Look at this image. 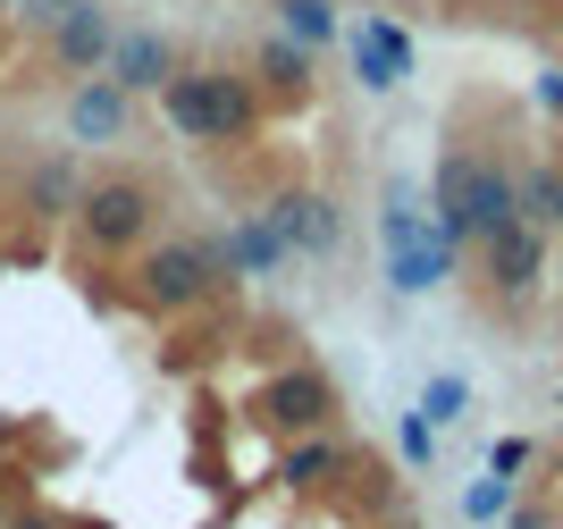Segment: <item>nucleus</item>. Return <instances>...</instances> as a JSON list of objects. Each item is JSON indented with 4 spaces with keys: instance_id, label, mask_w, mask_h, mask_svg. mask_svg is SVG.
<instances>
[{
    "instance_id": "ddd939ff",
    "label": "nucleus",
    "mask_w": 563,
    "mask_h": 529,
    "mask_svg": "<svg viewBox=\"0 0 563 529\" xmlns=\"http://www.w3.org/2000/svg\"><path fill=\"white\" fill-rule=\"evenodd\" d=\"M76 202H85V161H76L68 143H59V152H43V161L25 168L18 210H25V219H68Z\"/></svg>"
},
{
    "instance_id": "4be33fe9",
    "label": "nucleus",
    "mask_w": 563,
    "mask_h": 529,
    "mask_svg": "<svg viewBox=\"0 0 563 529\" xmlns=\"http://www.w3.org/2000/svg\"><path fill=\"white\" fill-rule=\"evenodd\" d=\"M488 471H505V480H514V471H530V438H496V445H488Z\"/></svg>"
},
{
    "instance_id": "6ab92c4d",
    "label": "nucleus",
    "mask_w": 563,
    "mask_h": 529,
    "mask_svg": "<svg viewBox=\"0 0 563 529\" xmlns=\"http://www.w3.org/2000/svg\"><path fill=\"white\" fill-rule=\"evenodd\" d=\"M463 412H471V378L438 370V378L421 387V420H429V429H446V420H463Z\"/></svg>"
},
{
    "instance_id": "f257e3e1",
    "label": "nucleus",
    "mask_w": 563,
    "mask_h": 529,
    "mask_svg": "<svg viewBox=\"0 0 563 529\" xmlns=\"http://www.w3.org/2000/svg\"><path fill=\"white\" fill-rule=\"evenodd\" d=\"M152 101H161L168 135L194 143V152H235V143L261 135V85L244 68H186L177 59V76Z\"/></svg>"
},
{
    "instance_id": "c756f323",
    "label": "nucleus",
    "mask_w": 563,
    "mask_h": 529,
    "mask_svg": "<svg viewBox=\"0 0 563 529\" xmlns=\"http://www.w3.org/2000/svg\"><path fill=\"white\" fill-rule=\"evenodd\" d=\"M555 228H563V219H555Z\"/></svg>"
},
{
    "instance_id": "f8f14e48",
    "label": "nucleus",
    "mask_w": 563,
    "mask_h": 529,
    "mask_svg": "<svg viewBox=\"0 0 563 529\" xmlns=\"http://www.w3.org/2000/svg\"><path fill=\"white\" fill-rule=\"evenodd\" d=\"M101 76H110V85H126L135 101H152V92L177 76V43H168L161 25H118V43H110V59H101Z\"/></svg>"
},
{
    "instance_id": "412c9836",
    "label": "nucleus",
    "mask_w": 563,
    "mask_h": 529,
    "mask_svg": "<svg viewBox=\"0 0 563 529\" xmlns=\"http://www.w3.org/2000/svg\"><path fill=\"white\" fill-rule=\"evenodd\" d=\"M396 454L412 462V471H429V462H438V429H429L421 412H404V420H396Z\"/></svg>"
},
{
    "instance_id": "5701e85b",
    "label": "nucleus",
    "mask_w": 563,
    "mask_h": 529,
    "mask_svg": "<svg viewBox=\"0 0 563 529\" xmlns=\"http://www.w3.org/2000/svg\"><path fill=\"white\" fill-rule=\"evenodd\" d=\"M539 110H555V118H563V68H547V76H539Z\"/></svg>"
},
{
    "instance_id": "cd10ccee",
    "label": "nucleus",
    "mask_w": 563,
    "mask_h": 529,
    "mask_svg": "<svg viewBox=\"0 0 563 529\" xmlns=\"http://www.w3.org/2000/svg\"><path fill=\"white\" fill-rule=\"evenodd\" d=\"M479 529H505V521H479Z\"/></svg>"
},
{
    "instance_id": "f3484780",
    "label": "nucleus",
    "mask_w": 563,
    "mask_h": 529,
    "mask_svg": "<svg viewBox=\"0 0 563 529\" xmlns=\"http://www.w3.org/2000/svg\"><path fill=\"white\" fill-rule=\"evenodd\" d=\"M278 9V34H295V43L329 51L336 34H345V18H336V0H269Z\"/></svg>"
},
{
    "instance_id": "dca6fc26",
    "label": "nucleus",
    "mask_w": 563,
    "mask_h": 529,
    "mask_svg": "<svg viewBox=\"0 0 563 529\" xmlns=\"http://www.w3.org/2000/svg\"><path fill=\"white\" fill-rule=\"evenodd\" d=\"M345 471V438H329V429H303V438H286L278 454V487H320Z\"/></svg>"
},
{
    "instance_id": "7ed1b4c3",
    "label": "nucleus",
    "mask_w": 563,
    "mask_h": 529,
    "mask_svg": "<svg viewBox=\"0 0 563 529\" xmlns=\"http://www.w3.org/2000/svg\"><path fill=\"white\" fill-rule=\"evenodd\" d=\"M378 253H387V286H396V295H438L454 277V261H463V244L438 228V210L421 202V185L387 177V194H378Z\"/></svg>"
},
{
    "instance_id": "a878e982",
    "label": "nucleus",
    "mask_w": 563,
    "mask_h": 529,
    "mask_svg": "<svg viewBox=\"0 0 563 529\" xmlns=\"http://www.w3.org/2000/svg\"><path fill=\"white\" fill-rule=\"evenodd\" d=\"M0 529H59V521H51V513H9Z\"/></svg>"
},
{
    "instance_id": "6e6552de",
    "label": "nucleus",
    "mask_w": 563,
    "mask_h": 529,
    "mask_svg": "<svg viewBox=\"0 0 563 529\" xmlns=\"http://www.w3.org/2000/svg\"><path fill=\"white\" fill-rule=\"evenodd\" d=\"M68 152H110V143L135 135V92L110 85V76H68Z\"/></svg>"
},
{
    "instance_id": "bb28decb",
    "label": "nucleus",
    "mask_w": 563,
    "mask_h": 529,
    "mask_svg": "<svg viewBox=\"0 0 563 529\" xmlns=\"http://www.w3.org/2000/svg\"><path fill=\"white\" fill-rule=\"evenodd\" d=\"M0 521H9V496H0Z\"/></svg>"
},
{
    "instance_id": "20e7f679",
    "label": "nucleus",
    "mask_w": 563,
    "mask_h": 529,
    "mask_svg": "<svg viewBox=\"0 0 563 529\" xmlns=\"http://www.w3.org/2000/svg\"><path fill=\"white\" fill-rule=\"evenodd\" d=\"M235 277L219 261V235H152L135 253V311L152 320H186L202 302H219Z\"/></svg>"
},
{
    "instance_id": "393cba45",
    "label": "nucleus",
    "mask_w": 563,
    "mask_h": 529,
    "mask_svg": "<svg viewBox=\"0 0 563 529\" xmlns=\"http://www.w3.org/2000/svg\"><path fill=\"white\" fill-rule=\"evenodd\" d=\"M59 9H76V0H25L18 18H43V25H51V18H59Z\"/></svg>"
},
{
    "instance_id": "1a4fd4ad",
    "label": "nucleus",
    "mask_w": 563,
    "mask_h": 529,
    "mask_svg": "<svg viewBox=\"0 0 563 529\" xmlns=\"http://www.w3.org/2000/svg\"><path fill=\"white\" fill-rule=\"evenodd\" d=\"M261 219L286 235V253H295V261H329L336 244H345V210H336L329 194H303V185H295V194H269Z\"/></svg>"
},
{
    "instance_id": "423d86ee",
    "label": "nucleus",
    "mask_w": 563,
    "mask_h": 529,
    "mask_svg": "<svg viewBox=\"0 0 563 529\" xmlns=\"http://www.w3.org/2000/svg\"><path fill=\"white\" fill-rule=\"evenodd\" d=\"M336 412H345V404H336V378H329L320 362H286V370H269V378H261V395H253V420L269 429V438L329 429Z\"/></svg>"
},
{
    "instance_id": "0eeeda50",
    "label": "nucleus",
    "mask_w": 563,
    "mask_h": 529,
    "mask_svg": "<svg viewBox=\"0 0 563 529\" xmlns=\"http://www.w3.org/2000/svg\"><path fill=\"white\" fill-rule=\"evenodd\" d=\"M345 59H353V85L362 92H396L404 76H412V34H404V18H387V9H362V18H345Z\"/></svg>"
},
{
    "instance_id": "39448f33",
    "label": "nucleus",
    "mask_w": 563,
    "mask_h": 529,
    "mask_svg": "<svg viewBox=\"0 0 563 529\" xmlns=\"http://www.w3.org/2000/svg\"><path fill=\"white\" fill-rule=\"evenodd\" d=\"M68 228L93 261H135L161 235V185L152 177H85V202L68 210Z\"/></svg>"
},
{
    "instance_id": "9d476101",
    "label": "nucleus",
    "mask_w": 563,
    "mask_h": 529,
    "mask_svg": "<svg viewBox=\"0 0 563 529\" xmlns=\"http://www.w3.org/2000/svg\"><path fill=\"white\" fill-rule=\"evenodd\" d=\"M479 261H488V286L505 302H530L547 277V228L539 219H514V228H496L488 244H479Z\"/></svg>"
},
{
    "instance_id": "c85d7f7f",
    "label": "nucleus",
    "mask_w": 563,
    "mask_h": 529,
    "mask_svg": "<svg viewBox=\"0 0 563 529\" xmlns=\"http://www.w3.org/2000/svg\"><path fill=\"white\" fill-rule=\"evenodd\" d=\"M396 529H421V521H396Z\"/></svg>"
},
{
    "instance_id": "b1692460",
    "label": "nucleus",
    "mask_w": 563,
    "mask_h": 529,
    "mask_svg": "<svg viewBox=\"0 0 563 529\" xmlns=\"http://www.w3.org/2000/svg\"><path fill=\"white\" fill-rule=\"evenodd\" d=\"M514 529H555V513H547V505H521V513H514Z\"/></svg>"
},
{
    "instance_id": "2eb2a0df",
    "label": "nucleus",
    "mask_w": 563,
    "mask_h": 529,
    "mask_svg": "<svg viewBox=\"0 0 563 529\" xmlns=\"http://www.w3.org/2000/svg\"><path fill=\"white\" fill-rule=\"evenodd\" d=\"M219 261H228V277H278L295 253H286V235H278V228H269V219L253 210V219L219 228Z\"/></svg>"
},
{
    "instance_id": "f03ea898",
    "label": "nucleus",
    "mask_w": 563,
    "mask_h": 529,
    "mask_svg": "<svg viewBox=\"0 0 563 529\" xmlns=\"http://www.w3.org/2000/svg\"><path fill=\"white\" fill-rule=\"evenodd\" d=\"M429 210H438V228H446L454 244H488L496 228L521 219V185H514V168L496 161V152L446 143V161L429 177Z\"/></svg>"
},
{
    "instance_id": "9b49d317",
    "label": "nucleus",
    "mask_w": 563,
    "mask_h": 529,
    "mask_svg": "<svg viewBox=\"0 0 563 529\" xmlns=\"http://www.w3.org/2000/svg\"><path fill=\"white\" fill-rule=\"evenodd\" d=\"M110 43H118V18L101 9V0H76V9L51 18V68L59 76H101Z\"/></svg>"
},
{
    "instance_id": "a211bd4d",
    "label": "nucleus",
    "mask_w": 563,
    "mask_h": 529,
    "mask_svg": "<svg viewBox=\"0 0 563 529\" xmlns=\"http://www.w3.org/2000/svg\"><path fill=\"white\" fill-rule=\"evenodd\" d=\"M521 219H539L547 235H555V219H563V168L555 161H539V168H521Z\"/></svg>"
},
{
    "instance_id": "aec40b11",
    "label": "nucleus",
    "mask_w": 563,
    "mask_h": 529,
    "mask_svg": "<svg viewBox=\"0 0 563 529\" xmlns=\"http://www.w3.org/2000/svg\"><path fill=\"white\" fill-rule=\"evenodd\" d=\"M505 513H514V480H505V471H488V480L463 487V521L471 529H479V521H505Z\"/></svg>"
},
{
    "instance_id": "4468645a",
    "label": "nucleus",
    "mask_w": 563,
    "mask_h": 529,
    "mask_svg": "<svg viewBox=\"0 0 563 529\" xmlns=\"http://www.w3.org/2000/svg\"><path fill=\"white\" fill-rule=\"evenodd\" d=\"M311 59H320V51L295 43V34H261L244 76H253L261 92H278V101H303V92H311Z\"/></svg>"
}]
</instances>
